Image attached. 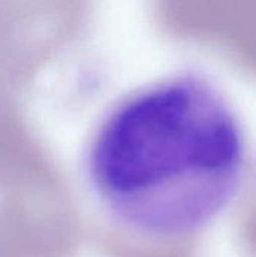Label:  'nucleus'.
I'll list each match as a JSON object with an SVG mask.
<instances>
[{"label": "nucleus", "instance_id": "f257e3e1", "mask_svg": "<svg viewBox=\"0 0 256 257\" xmlns=\"http://www.w3.org/2000/svg\"><path fill=\"white\" fill-rule=\"evenodd\" d=\"M243 123L202 74L180 72L116 102L83 158L86 196L116 248L181 256L232 206L249 175Z\"/></svg>", "mask_w": 256, "mask_h": 257}]
</instances>
